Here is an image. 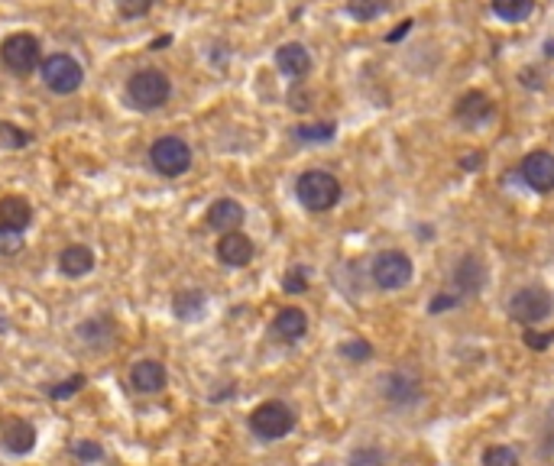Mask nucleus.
Wrapping results in <instances>:
<instances>
[{"label": "nucleus", "mask_w": 554, "mask_h": 466, "mask_svg": "<svg viewBox=\"0 0 554 466\" xmlns=\"http://www.w3.org/2000/svg\"><path fill=\"white\" fill-rule=\"evenodd\" d=\"M169 97H172V81L166 78V72H159V68H140L137 75H130V81H127L130 107L149 114V111H159Z\"/></svg>", "instance_id": "f257e3e1"}, {"label": "nucleus", "mask_w": 554, "mask_h": 466, "mask_svg": "<svg viewBox=\"0 0 554 466\" xmlns=\"http://www.w3.org/2000/svg\"><path fill=\"white\" fill-rule=\"evenodd\" d=\"M295 198H299L302 208H308V211H331L334 204L341 201V182L331 175V172L324 169H308L299 175V182H295Z\"/></svg>", "instance_id": "f03ea898"}, {"label": "nucleus", "mask_w": 554, "mask_h": 466, "mask_svg": "<svg viewBox=\"0 0 554 466\" xmlns=\"http://www.w3.org/2000/svg\"><path fill=\"white\" fill-rule=\"evenodd\" d=\"M295 428V411L286 402H263L260 408H253L250 415V431L260 441H279Z\"/></svg>", "instance_id": "7ed1b4c3"}, {"label": "nucleus", "mask_w": 554, "mask_h": 466, "mask_svg": "<svg viewBox=\"0 0 554 466\" xmlns=\"http://www.w3.org/2000/svg\"><path fill=\"white\" fill-rule=\"evenodd\" d=\"M551 311H554V298H551V292L541 289V285L519 289L509 298V318L512 321L525 324V327H535V324L545 321Z\"/></svg>", "instance_id": "20e7f679"}, {"label": "nucleus", "mask_w": 554, "mask_h": 466, "mask_svg": "<svg viewBox=\"0 0 554 466\" xmlns=\"http://www.w3.org/2000/svg\"><path fill=\"white\" fill-rule=\"evenodd\" d=\"M149 162H153V169L166 178H179L192 169V149H188L185 140L179 136H162L156 140L153 149H149Z\"/></svg>", "instance_id": "39448f33"}, {"label": "nucleus", "mask_w": 554, "mask_h": 466, "mask_svg": "<svg viewBox=\"0 0 554 466\" xmlns=\"http://www.w3.org/2000/svg\"><path fill=\"white\" fill-rule=\"evenodd\" d=\"M0 59L10 72L30 75L36 65H43V49H39V39L33 33H13L0 46Z\"/></svg>", "instance_id": "423d86ee"}, {"label": "nucleus", "mask_w": 554, "mask_h": 466, "mask_svg": "<svg viewBox=\"0 0 554 466\" xmlns=\"http://www.w3.org/2000/svg\"><path fill=\"white\" fill-rule=\"evenodd\" d=\"M39 75H43V85L52 94H75L85 81V68L78 65L72 55H49L39 65Z\"/></svg>", "instance_id": "0eeeda50"}, {"label": "nucleus", "mask_w": 554, "mask_h": 466, "mask_svg": "<svg viewBox=\"0 0 554 466\" xmlns=\"http://www.w3.org/2000/svg\"><path fill=\"white\" fill-rule=\"evenodd\" d=\"M370 272H373V282L379 289L399 292L412 282V272L415 269H412V259L402 250H386V253H376Z\"/></svg>", "instance_id": "6e6552de"}, {"label": "nucleus", "mask_w": 554, "mask_h": 466, "mask_svg": "<svg viewBox=\"0 0 554 466\" xmlns=\"http://www.w3.org/2000/svg\"><path fill=\"white\" fill-rule=\"evenodd\" d=\"M519 172H522V178H525V185H529L532 191H538V195L554 191V156L545 153V149H535V153L525 156Z\"/></svg>", "instance_id": "1a4fd4ad"}, {"label": "nucleus", "mask_w": 554, "mask_h": 466, "mask_svg": "<svg viewBox=\"0 0 554 466\" xmlns=\"http://www.w3.org/2000/svg\"><path fill=\"white\" fill-rule=\"evenodd\" d=\"M253 240L247 237V233H240V230H234V233H224L221 240H217V259H221L224 266H234V269H243V266L253 263Z\"/></svg>", "instance_id": "9d476101"}, {"label": "nucleus", "mask_w": 554, "mask_h": 466, "mask_svg": "<svg viewBox=\"0 0 554 466\" xmlns=\"http://www.w3.org/2000/svg\"><path fill=\"white\" fill-rule=\"evenodd\" d=\"M0 444H4L13 457H26V453L36 447V428L30 421H23V418H10V421H4V428H0Z\"/></svg>", "instance_id": "9b49d317"}, {"label": "nucleus", "mask_w": 554, "mask_h": 466, "mask_svg": "<svg viewBox=\"0 0 554 466\" xmlns=\"http://www.w3.org/2000/svg\"><path fill=\"white\" fill-rule=\"evenodd\" d=\"M166 382H169V373H166V366L159 360H140L133 369H130V386L143 395H153V392H162L166 389Z\"/></svg>", "instance_id": "f8f14e48"}, {"label": "nucleus", "mask_w": 554, "mask_h": 466, "mask_svg": "<svg viewBox=\"0 0 554 466\" xmlns=\"http://www.w3.org/2000/svg\"><path fill=\"white\" fill-rule=\"evenodd\" d=\"M247 211H243V204L234 201V198H221V201H214L208 208V227L211 230H221V233H234L240 230Z\"/></svg>", "instance_id": "ddd939ff"}, {"label": "nucleus", "mask_w": 554, "mask_h": 466, "mask_svg": "<svg viewBox=\"0 0 554 466\" xmlns=\"http://www.w3.org/2000/svg\"><path fill=\"white\" fill-rule=\"evenodd\" d=\"M483 263H480L477 256H464L461 263H457V269H454L451 282L454 289L461 292V298H470V295H480V289H483Z\"/></svg>", "instance_id": "4468645a"}, {"label": "nucleus", "mask_w": 554, "mask_h": 466, "mask_svg": "<svg viewBox=\"0 0 554 466\" xmlns=\"http://www.w3.org/2000/svg\"><path fill=\"white\" fill-rule=\"evenodd\" d=\"M454 114H457V120H464L467 127H477V123L493 117V101H490L483 91H467L461 101L454 104Z\"/></svg>", "instance_id": "2eb2a0df"}, {"label": "nucleus", "mask_w": 554, "mask_h": 466, "mask_svg": "<svg viewBox=\"0 0 554 466\" xmlns=\"http://www.w3.org/2000/svg\"><path fill=\"white\" fill-rule=\"evenodd\" d=\"M276 65L289 78H305L311 72V55L302 43H286L276 49Z\"/></svg>", "instance_id": "dca6fc26"}, {"label": "nucleus", "mask_w": 554, "mask_h": 466, "mask_svg": "<svg viewBox=\"0 0 554 466\" xmlns=\"http://www.w3.org/2000/svg\"><path fill=\"white\" fill-rule=\"evenodd\" d=\"M33 221V204L26 201L20 195H7L0 198V227H10V230H20L23 233Z\"/></svg>", "instance_id": "f3484780"}, {"label": "nucleus", "mask_w": 554, "mask_h": 466, "mask_svg": "<svg viewBox=\"0 0 554 466\" xmlns=\"http://www.w3.org/2000/svg\"><path fill=\"white\" fill-rule=\"evenodd\" d=\"M308 331V318L302 308H282L279 314H276L273 321V334L279 340H286V343H295V340H302Z\"/></svg>", "instance_id": "a211bd4d"}, {"label": "nucleus", "mask_w": 554, "mask_h": 466, "mask_svg": "<svg viewBox=\"0 0 554 466\" xmlns=\"http://www.w3.org/2000/svg\"><path fill=\"white\" fill-rule=\"evenodd\" d=\"M59 269L65 272L69 279H81V275H88V272L94 269V253L81 243L65 246L59 256Z\"/></svg>", "instance_id": "6ab92c4d"}, {"label": "nucleus", "mask_w": 554, "mask_h": 466, "mask_svg": "<svg viewBox=\"0 0 554 466\" xmlns=\"http://www.w3.org/2000/svg\"><path fill=\"white\" fill-rule=\"evenodd\" d=\"M386 399L393 402V405H409V402H415L418 395H422V389H418V382L412 379V376L405 373H393L389 379H386Z\"/></svg>", "instance_id": "aec40b11"}, {"label": "nucleus", "mask_w": 554, "mask_h": 466, "mask_svg": "<svg viewBox=\"0 0 554 466\" xmlns=\"http://www.w3.org/2000/svg\"><path fill=\"white\" fill-rule=\"evenodd\" d=\"M205 308H208V298H205V292H198V289L179 292L175 301H172V311H175V318H182V321H198V318L205 314Z\"/></svg>", "instance_id": "412c9836"}, {"label": "nucleus", "mask_w": 554, "mask_h": 466, "mask_svg": "<svg viewBox=\"0 0 554 466\" xmlns=\"http://www.w3.org/2000/svg\"><path fill=\"white\" fill-rule=\"evenodd\" d=\"M535 0H493V13L506 23H519V20L532 17Z\"/></svg>", "instance_id": "4be33fe9"}, {"label": "nucleus", "mask_w": 554, "mask_h": 466, "mask_svg": "<svg viewBox=\"0 0 554 466\" xmlns=\"http://www.w3.org/2000/svg\"><path fill=\"white\" fill-rule=\"evenodd\" d=\"M386 10H389V0H347V13L360 23L383 17Z\"/></svg>", "instance_id": "5701e85b"}, {"label": "nucleus", "mask_w": 554, "mask_h": 466, "mask_svg": "<svg viewBox=\"0 0 554 466\" xmlns=\"http://www.w3.org/2000/svg\"><path fill=\"white\" fill-rule=\"evenodd\" d=\"M295 133V140H302V143H328V140H334V123H315V127H295L292 130Z\"/></svg>", "instance_id": "b1692460"}, {"label": "nucleus", "mask_w": 554, "mask_h": 466, "mask_svg": "<svg viewBox=\"0 0 554 466\" xmlns=\"http://www.w3.org/2000/svg\"><path fill=\"white\" fill-rule=\"evenodd\" d=\"M483 466H519V453L506 444H496L483 453Z\"/></svg>", "instance_id": "393cba45"}, {"label": "nucleus", "mask_w": 554, "mask_h": 466, "mask_svg": "<svg viewBox=\"0 0 554 466\" xmlns=\"http://www.w3.org/2000/svg\"><path fill=\"white\" fill-rule=\"evenodd\" d=\"M85 376H81V373H78V376H69V379H65V382H55V386H49V389H46V392H49V399H72V395H78V392H81V389H85Z\"/></svg>", "instance_id": "a878e982"}, {"label": "nucleus", "mask_w": 554, "mask_h": 466, "mask_svg": "<svg viewBox=\"0 0 554 466\" xmlns=\"http://www.w3.org/2000/svg\"><path fill=\"white\" fill-rule=\"evenodd\" d=\"M341 356H347L350 363H367L370 356H373V347L363 337H354L347 343H341Z\"/></svg>", "instance_id": "bb28decb"}, {"label": "nucleus", "mask_w": 554, "mask_h": 466, "mask_svg": "<svg viewBox=\"0 0 554 466\" xmlns=\"http://www.w3.org/2000/svg\"><path fill=\"white\" fill-rule=\"evenodd\" d=\"M282 289L289 292V295H302L308 289V269L305 266H292L286 275H282Z\"/></svg>", "instance_id": "cd10ccee"}, {"label": "nucleus", "mask_w": 554, "mask_h": 466, "mask_svg": "<svg viewBox=\"0 0 554 466\" xmlns=\"http://www.w3.org/2000/svg\"><path fill=\"white\" fill-rule=\"evenodd\" d=\"M30 140H33V136L26 133V130L13 127V123H7V120L0 123V143L10 146V149H20V146H26Z\"/></svg>", "instance_id": "c85d7f7f"}, {"label": "nucleus", "mask_w": 554, "mask_h": 466, "mask_svg": "<svg viewBox=\"0 0 554 466\" xmlns=\"http://www.w3.org/2000/svg\"><path fill=\"white\" fill-rule=\"evenodd\" d=\"M117 10H120V17L140 20L153 10V0H117Z\"/></svg>", "instance_id": "c756f323"}, {"label": "nucleus", "mask_w": 554, "mask_h": 466, "mask_svg": "<svg viewBox=\"0 0 554 466\" xmlns=\"http://www.w3.org/2000/svg\"><path fill=\"white\" fill-rule=\"evenodd\" d=\"M350 466H386V457L376 447H360L350 453Z\"/></svg>", "instance_id": "7c9ffc66"}, {"label": "nucleus", "mask_w": 554, "mask_h": 466, "mask_svg": "<svg viewBox=\"0 0 554 466\" xmlns=\"http://www.w3.org/2000/svg\"><path fill=\"white\" fill-rule=\"evenodd\" d=\"M72 453H75L81 463H98V460H104V450L98 447L94 441H78L72 444Z\"/></svg>", "instance_id": "2f4dec72"}, {"label": "nucleus", "mask_w": 554, "mask_h": 466, "mask_svg": "<svg viewBox=\"0 0 554 466\" xmlns=\"http://www.w3.org/2000/svg\"><path fill=\"white\" fill-rule=\"evenodd\" d=\"M20 243H23V233L10 227H0V253H17Z\"/></svg>", "instance_id": "473e14b6"}, {"label": "nucleus", "mask_w": 554, "mask_h": 466, "mask_svg": "<svg viewBox=\"0 0 554 466\" xmlns=\"http://www.w3.org/2000/svg\"><path fill=\"white\" fill-rule=\"evenodd\" d=\"M554 343V331L551 334H538V331H525V347H532V350H548Z\"/></svg>", "instance_id": "72a5a7b5"}, {"label": "nucleus", "mask_w": 554, "mask_h": 466, "mask_svg": "<svg viewBox=\"0 0 554 466\" xmlns=\"http://www.w3.org/2000/svg\"><path fill=\"white\" fill-rule=\"evenodd\" d=\"M457 301H461V295H438L435 301L428 305V311H431V314H441V311H447V308L457 305Z\"/></svg>", "instance_id": "f704fd0d"}, {"label": "nucleus", "mask_w": 554, "mask_h": 466, "mask_svg": "<svg viewBox=\"0 0 554 466\" xmlns=\"http://www.w3.org/2000/svg\"><path fill=\"white\" fill-rule=\"evenodd\" d=\"M409 26H412V20H405V23H402V30H396V33L389 36V43H396V39H402V36L409 33Z\"/></svg>", "instance_id": "c9c22d12"}, {"label": "nucleus", "mask_w": 554, "mask_h": 466, "mask_svg": "<svg viewBox=\"0 0 554 466\" xmlns=\"http://www.w3.org/2000/svg\"><path fill=\"white\" fill-rule=\"evenodd\" d=\"M545 49H548V55H554V43H548Z\"/></svg>", "instance_id": "e433bc0d"}]
</instances>
